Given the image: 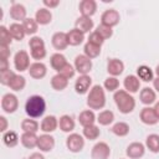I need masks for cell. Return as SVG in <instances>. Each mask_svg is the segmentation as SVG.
<instances>
[{
  "label": "cell",
  "instance_id": "37",
  "mask_svg": "<svg viewBox=\"0 0 159 159\" xmlns=\"http://www.w3.org/2000/svg\"><path fill=\"white\" fill-rule=\"evenodd\" d=\"M21 24H22V26H24V30H25L26 35H29V36H34V35L39 31V24H37V21H36L35 19H32V17L25 19Z\"/></svg>",
  "mask_w": 159,
  "mask_h": 159
},
{
  "label": "cell",
  "instance_id": "56",
  "mask_svg": "<svg viewBox=\"0 0 159 159\" xmlns=\"http://www.w3.org/2000/svg\"><path fill=\"white\" fill-rule=\"evenodd\" d=\"M154 73L157 75V77H159V63L157 65V67H155V70H154Z\"/></svg>",
  "mask_w": 159,
  "mask_h": 159
},
{
  "label": "cell",
  "instance_id": "32",
  "mask_svg": "<svg viewBox=\"0 0 159 159\" xmlns=\"http://www.w3.org/2000/svg\"><path fill=\"white\" fill-rule=\"evenodd\" d=\"M25 86H26V78L24 76H21V75L15 73V76L11 78V81H10L7 87L14 92H20V91H22L25 88Z\"/></svg>",
  "mask_w": 159,
  "mask_h": 159
},
{
  "label": "cell",
  "instance_id": "20",
  "mask_svg": "<svg viewBox=\"0 0 159 159\" xmlns=\"http://www.w3.org/2000/svg\"><path fill=\"white\" fill-rule=\"evenodd\" d=\"M57 128H58V118H56L55 116H46V117H43V119L40 123V129L43 133L51 134Z\"/></svg>",
  "mask_w": 159,
  "mask_h": 159
},
{
  "label": "cell",
  "instance_id": "33",
  "mask_svg": "<svg viewBox=\"0 0 159 159\" xmlns=\"http://www.w3.org/2000/svg\"><path fill=\"white\" fill-rule=\"evenodd\" d=\"M50 83H51V87H52L55 91H63V89L68 86V80H67L66 77H63L62 75L56 73L55 76H52Z\"/></svg>",
  "mask_w": 159,
  "mask_h": 159
},
{
  "label": "cell",
  "instance_id": "16",
  "mask_svg": "<svg viewBox=\"0 0 159 159\" xmlns=\"http://www.w3.org/2000/svg\"><path fill=\"white\" fill-rule=\"evenodd\" d=\"M78 10L81 12V16L92 17L97 12V1L96 0H82L80 1Z\"/></svg>",
  "mask_w": 159,
  "mask_h": 159
},
{
  "label": "cell",
  "instance_id": "49",
  "mask_svg": "<svg viewBox=\"0 0 159 159\" xmlns=\"http://www.w3.org/2000/svg\"><path fill=\"white\" fill-rule=\"evenodd\" d=\"M0 57H1V60H9V57H10V46L0 45Z\"/></svg>",
  "mask_w": 159,
  "mask_h": 159
},
{
  "label": "cell",
  "instance_id": "10",
  "mask_svg": "<svg viewBox=\"0 0 159 159\" xmlns=\"http://www.w3.org/2000/svg\"><path fill=\"white\" fill-rule=\"evenodd\" d=\"M92 88V78L89 75H81L75 82V91L77 94H86Z\"/></svg>",
  "mask_w": 159,
  "mask_h": 159
},
{
  "label": "cell",
  "instance_id": "50",
  "mask_svg": "<svg viewBox=\"0 0 159 159\" xmlns=\"http://www.w3.org/2000/svg\"><path fill=\"white\" fill-rule=\"evenodd\" d=\"M42 4L45 5L46 9L51 10V9H55V7H57L60 5V0H43Z\"/></svg>",
  "mask_w": 159,
  "mask_h": 159
},
{
  "label": "cell",
  "instance_id": "15",
  "mask_svg": "<svg viewBox=\"0 0 159 159\" xmlns=\"http://www.w3.org/2000/svg\"><path fill=\"white\" fill-rule=\"evenodd\" d=\"M123 87L130 94L137 93L140 89V80L137 77V75H128L123 80Z\"/></svg>",
  "mask_w": 159,
  "mask_h": 159
},
{
  "label": "cell",
  "instance_id": "35",
  "mask_svg": "<svg viewBox=\"0 0 159 159\" xmlns=\"http://www.w3.org/2000/svg\"><path fill=\"white\" fill-rule=\"evenodd\" d=\"M145 148L154 154L159 153V134L155 133L149 134L145 139Z\"/></svg>",
  "mask_w": 159,
  "mask_h": 159
},
{
  "label": "cell",
  "instance_id": "36",
  "mask_svg": "<svg viewBox=\"0 0 159 159\" xmlns=\"http://www.w3.org/2000/svg\"><path fill=\"white\" fill-rule=\"evenodd\" d=\"M111 130H112V133H113L114 135H117V137H125V135L129 134L130 127H129V124L125 123V122H117V123H114V124L112 125Z\"/></svg>",
  "mask_w": 159,
  "mask_h": 159
},
{
  "label": "cell",
  "instance_id": "7",
  "mask_svg": "<svg viewBox=\"0 0 159 159\" xmlns=\"http://www.w3.org/2000/svg\"><path fill=\"white\" fill-rule=\"evenodd\" d=\"M73 66H75L76 72H78L80 76H81V75H88L91 72V70H92L93 63H92L91 58H88L86 55L82 53V55H77L75 57Z\"/></svg>",
  "mask_w": 159,
  "mask_h": 159
},
{
  "label": "cell",
  "instance_id": "45",
  "mask_svg": "<svg viewBox=\"0 0 159 159\" xmlns=\"http://www.w3.org/2000/svg\"><path fill=\"white\" fill-rule=\"evenodd\" d=\"M15 76V72L12 70H7V71H2L0 72V83L2 86H9L11 78Z\"/></svg>",
  "mask_w": 159,
  "mask_h": 159
},
{
  "label": "cell",
  "instance_id": "1",
  "mask_svg": "<svg viewBox=\"0 0 159 159\" xmlns=\"http://www.w3.org/2000/svg\"><path fill=\"white\" fill-rule=\"evenodd\" d=\"M46 111V101L40 94L30 96L25 103V113L29 118H40Z\"/></svg>",
  "mask_w": 159,
  "mask_h": 159
},
{
  "label": "cell",
  "instance_id": "51",
  "mask_svg": "<svg viewBox=\"0 0 159 159\" xmlns=\"http://www.w3.org/2000/svg\"><path fill=\"white\" fill-rule=\"evenodd\" d=\"M0 123H1V125H0V132L5 133V132L7 130V119L5 118V116H0Z\"/></svg>",
  "mask_w": 159,
  "mask_h": 159
},
{
  "label": "cell",
  "instance_id": "21",
  "mask_svg": "<svg viewBox=\"0 0 159 159\" xmlns=\"http://www.w3.org/2000/svg\"><path fill=\"white\" fill-rule=\"evenodd\" d=\"M124 71V63L119 58H111L107 63V72L109 76L118 77Z\"/></svg>",
  "mask_w": 159,
  "mask_h": 159
},
{
  "label": "cell",
  "instance_id": "24",
  "mask_svg": "<svg viewBox=\"0 0 159 159\" xmlns=\"http://www.w3.org/2000/svg\"><path fill=\"white\" fill-rule=\"evenodd\" d=\"M76 127V123H75V119L70 116V114H63L58 118V128L65 132V133H72V130L75 129Z\"/></svg>",
  "mask_w": 159,
  "mask_h": 159
},
{
  "label": "cell",
  "instance_id": "29",
  "mask_svg": "<svg viewBox=\"0 0 159 159\" xmlns=\"http://www.w3.org/2000/svg\"><path fill=\"white\" fill-rule=\"evenodd\" d=\"M137 77L143 82H153V80L155 78L154 71L147 65H142L137 68Z\"/></svg>",
  "mask_w": 159,
  "mask_h": 159
},
{
  "label": "cell",
  "instance_id": "8",
  "mask_svg": "<svg viewBox=\"0 0 159 159\" xmlns=\"http://www.w3.org/2000/svg\"><path fill=\"white\" fill-rule=\"evenodd\" d=\"M120 21V15L116 9H107L102 12L101 15V24L109 26V27H114L119 24Z\"/></svg>",
  "mask_w": 159,
  "mask_h": 159
},
{
  "label": "cell",
  "instance_id": "6",
  "mask_svg": "<svg viewBox=\"0 0 159 159\" xmlns=\"http://www.w3.org/2000/svg\"><path fill=\"white\" fill-rule=\"evenodd\" d=\"M31 63H30V55L25 50H20L14 56V67L19 72L29 71Z\"/></svg>",
  "mask_w": 159,
  "mask_h": 159
},
{
  "label": "cell",
  "instance_id": "39",
  "mask_svg": "<svg viewBox=\"0 0 159 159\" xmlns=\"http://www.w3.org/2000/svg\"><path fill=\"white\" fill-rule=\"evenodd\" d=\"M97 122L101 124V125H109L114 122V113L109 109H104V111H101L97 116Z\"/></svg>",
  "mask_w": 159,
  "mask_h": 159
},
{
  "label": "cell",
  "instance_id": "53",
  "mask_svg": "<svg viewBox=\"0 0 159 159\" xmlns=\"http://www.w3.org/2000/svg\"><path fill=\"white\" fill-rule=\"evenodd\" d=\"M27 159H45V157H43V154L41 152H35V153L30 154V157Z\"/></svg>",
  "mask_w": 159,
  "mask_h": 159
},
{
  "label": "cell",
  "instance_id": "27",
  "mask_svg": "<svg viewBox=\"0 0 159 159\" xmlns=\"http://www.w3.org/2000/svg\"><path fill=\"white\" fill-rule=\"evenodd\" d=\"M35 20L37 21L39 25H48L52 21V12L46 7H40L35 12Z\"/></svg>",
  "mask_w": 159,
  "mask_h": 159
},
{
  "label": "cell",
  "instance_id": "31",
  "mask_svg": "<svg viewBox=\"0 0 159 159\" xmlns=\"http://www.w3.org/2000/svg\"><path fill=\"white\" fill-rule=\"evenodd\" d=\"M19 142H20V138L15 130H6L5 133H2V143L7 148L16 147L19 144Z\"/></svg>",
  "mask_w": 159,
  "mask_h": 159
},
{
  "label": "cell",
  "instance_id": "55",
  "mask_svg": "<svg viewBox=\"0 0 159 159\" xmlns=\"http://www.w3.org/2000/svg\"><path fill=\"white\" fill-rule=\"evenodd\" d=\"M154 111H155V113H157V116H158V118H159V101H157L155 103H154Z\"/></svg>",
  "mask_w": 159,
  "mask_h": 159
},
{
  "label": "cell",
  "instance_id": "47",
  "mask_svg": "<svg viewBox=\"0 0 159 159\" xmlns=\"http://www.w3.org/2000/svg\"><path fill=\"white\" fill-rule=\"evenodd\" d=\"M29 46H30V50L45 47V41H43V39L40 37V36H32V37H30V40H29Z\"/></svg>",
  "mask_w": 159,
  "mask_h": 159
},
{
  "label": "cell",
  "instance_id": "3",
  "mask_svg": "<svg viewBox=\"0 0 159 159\" xmlns=\"http://www.w3.org/2000/svg\"><path fill=\"white\" fill-rule=\"evenodd\" d=\"M106 89L103 86L94 84L87 93V106L92 111H99L106 106Z\"/></svg>",
  "mask_w": 159,
  "mask_h": 159
},
{
  "label": "cell",
  "instance_id": "44",
  "mask_svg": "<svg viewBox=\"0 0 159 159\" xmlns=\"http://www.w3.org/2000/svg\"><path fill=\"white\" fill-rule=\"evenodd\" d=\"M47 55L46 47H40V48H32L30 50V56L36 60V62H41V60H43Z\"/></svg>",
  "mask_w": 159,
  "mask_h": 159
},
{
  "label": "cell",
  "instance_id": "9",
  "mask_svg": "<svg viewBox=\"0 0 159 159\" xmlns=\"http://www.w3.org/2000/svg\"><path fill=\"white\" fill-rule=\"evenodd\" d=\"M111 157V148L106 142H97L91 149L92 159H108Z\"/></svg>",
  "mask_w": 159,
  "mask_h": 159
},
{
  "label": "cell",
  "instance_id": "41",
  "mask_svg": "<svg viewBox=\"0 0 159 159\" xmlns=\"http://www.w3.org/2000/svg\"><path fill=\"white\" fill-rule=\"evenodd\" d=\"M103 88L108 92H116L118 91L119 88V80L117 77H113V76H109L104 80L103 82Z\"/></svg>",
  "mask_w": 159,
  "mask_h": 159
},
{
  "label": "cell",
  "instance_id": "14",
  "mask_svg": "<svg viewBox=\"0 0 159 159\" xmlns=\"http://www.w3.org/2000/svg\"><path fill=\"white\" fill-rule=\"evenodd\" d=\"M37 148L40 149L41 153H48L55 148V138L48 134V133H43L41 135H39V140H37Z\"/></svg>",
  "mask_w": 159,
  "mask_h": 159
},
{
  "label": "cell",
  "instance_id": "43",
  "mask_svg": "<svg viewBox=\"0 0 159 159\" xmlns=\"http://www.w3.org/2000/svg\"><path fill=\"white\" fill-rule=\"evenodd\" d=\"M96 31L104 39V41L108 40V39H111V37L113 36V29L109 27V26H106V25H103V24L98 25L97 29H96Z\"/></svg>",
  "mask_w": 159,
  "mask_h": 159
},
{
  "label": "cell",
  "instance_id": "18",
  "mask_svg": "<svg viewBox=\"0 0 159 159\" xmlns=\"http://www.w3.org/2000/svg\"><path fill=\"white\" fill-rule=\"evenodd\" d=\"M139 99L145 107H149L157 102V92L150 87H144L139 92Z\"/></svg>",
  "mask_w": 159,
  "mask_h": 159
},
{
  "label": "cell",
  "instance_id": "48",
  "mask_svg": "<svg viewBox=\"0 0 159 159\" xmlns=\"http://www.w3.org/2000/svg\"><path fill=\"white\" fill-rule=\"evenodd\" d=\"M60 75H62L63 77H66L67 80H70V78H72L73 76H75V73H76V70H75V66L73 65H71L70 62L58 72Z\"/></svg>",
  "mask_w": 159,
  "mask_h": 159
},
{
  "label": "cell",
  "instance_id": "17",
  "mask_svg": "<svg viewBox=\"0 0 159 159\" xmlns=\"http://www.w3.org/2000/svg\"><path fill=\"white\" fill-rule=\"evenodd\" d=\"M26 14H27L26 7L20 2H12V5L10 6V16L12 20H15V22L19 21L22 22L25 19H27Z\"/></svg>",
  "mask_w": 159,
  "mask_h": 159
},
{
  "label": "cell",
  "instance_id": "22",
  "mask_svg": "<svg viewBox=\"0 0 159 159\" xmlns=\"http://www.w3.org/2000/svg\"><path fill=\"white\" fill-rule=\"evenodd\" d=\"M94 24L92 17H87V16H80L76 21H75V27L78 29L81 32H83L84 35L88 34L92 29H93Z\"/></svg>",
  "mask_w": 159,
  "mask_h": 159
},
{
  "label": "cell",
  "instance_id": "52",
  "mask_svg": "<svg viewBox=\"0 0 159 159\" xmlns=\"http://www.w3.org/2000/svg\"><path fill=\"white\" fill-rule=\"evenodd\" d=\"M7 70H10L9 60H0V72H2V71H7Z\"/></svg>",
  "mask_w": 159,
  "mask_h": 159
},
{
  "label": "cell",
  "instance_id": "40",
  "mask_svg": "<svg viewBox=\"0 0 159 159\" xmlns=\"http://www.w3.org/2000/svg\"><path fill=\"white\" fill-rule=\"evenodd\" d=\"M40 128V124L37 120L34 118H25L21 122V129L22 132H29V133H37Z\"/></svg>",
  "mask_w": 159,
  "mask_h": 159
},
{
  "label": "cell",
  "instance_id": "25",
  "mask_svg": "<svg viewBox=\"0 0 159 159\" xmlns=\"http://www.w3.org/2000/svg\"><path fill=\"white\" fill-rule=\"evenodd\" d=\"M37 140H39V137L36 135V133L22 132V134L20 137V142H21L22 147H25L26 149L37 148Z\"/></svg>",
  "mask_w": 159,
  "mask_h": 159
},
{
  "label": "cell",
  "instance_id": "23",
  "mask_svg": "<svg viewBox=\"0 0 159 159\" xmlns=\"http://www.w3.org/2000/svg\"><path fill=\"white\" fill-rule=\"evenodd\" d=\"M67 63H68V62H67L65 55H62L61 52H55V53H52L51 57H50V65H51V67H52L57 73H58Z\"/></svg>",
  "mask_w": 159,
  "mask_h": 159
},
{
  "label": "cell",
  "instance_id": "28",
  "mask_svg": "<svg viewBox=\"0 0 159 159\" xmlns=\"http://www.w3.org/2000/svg\"><path fill=\"white\" fill-rule=\"evenodd\" d=\"M67 40L70 46H78L84 41V34L81 32L78 29L73 27L67 32Z\"/></svg>",
  "mask_w": 159,
  "mask_h": 159
},
{
  "label": "cell",
  "instance_id": "42",
  "mask_svg": "<svg viewBox=\"0 0 159 159\" xmlns=\"http://www.w3.org/2000/svg\"><path fill=\"white\" fill-rule=\"evenodd\" d=\"M0 41H1L0 45H6V46H10V43L12 41L11 34L9 31V27H6L4 25L0 26Z\"/></svg>",
  "mask_w": 159,
  "mask_h": 159
},
{
  "label": "cell",
  "instance_id": "46",
  "mask_svg": "<svg viewBox=\"0 0 159 159\" xmlns=\"http://www.w3.org/2000/svg\"><path fill=\"white\" fill-rule=\"evenodd\" d=\"M88 42H91V43H94V45H97V46H101L102 47V45L104 43V39L94 30V31H92L91 34H89V36H88V40H87Z\"/></svg>",
  "mask_w": 159,
  "mask_h": 159
},
{
  "label": "cell",
  "instance_id": "4",
  "mask_svg": "<svg viewBox=\"0 0 159 159\" xmlns=\"http://www.w3.org/2000/svg\"><path fill=\"white\" fill-rule=\"evenodd\" d=\"M66 147L71 153H80L84 148V137L78 133H70L66 138Z\"/></svg>",
  "mask_w": 159,
  "mask_h": 159
},
{
  "label": "cell",
  "instance_id": "34",
  "mask_svg": "<svg viewBox=\"0 0 159 159\" xmlns=\"http://www.w3.org/2000/svg\"><path fill=\"white\" fill-rule=\"evenodd\" d=\"M82 135L84 137V139L96 140V139L101 135V129H99V127L96 125V124L87 125V127H83V129H82Z\"/></svg>",
  "mask_w": 159,
  "mask_h": 159
},
{
  "label": "cell",
  "instance_id": "54",
  "mask_svg": "<svg viewBox=\"0 0 159 159\" xmlns=\"http://www.w3.org/2000/svg\"><path fill=\"white\" fill-rule=\"evenodd\" d=\"M153 89L155 92H159V77H155L153 80Z\"/></svg>",
  "mask_w": 159,
  "mask_h": 159
},
{
  "label": "cell",
  "instance_id": "26",
  "mask_svg": "<svg viewBox=\"0 0 159 159\" xmlns=\"http://www.w3.org/2000/svg\"><path fill=\"white\" fill-rule=\"evenodd\" d=\"M96 120H97V116L94 114V111H92V109H84L78 116V122L82 127L92 125L96 123Z\"/></svg>",
  "mask_w": 159,
  "mask_h": 159
},
{
  "label": "cell",
  "instance_id": "38",
  "mask_svg": "<svg viewBox=\"0 0 159 159\" xmlns=\"http://www.w3.org/2000/svg\"><path fill=\"white\" fill-rule=\"evenodd\" d=\"M83 55H86L88 58L93 60L101 55V46H97V45L87 41L83 46Z\"/></svg>",
  "mask_w": 159,
  "mask_h": 159
},
{
  "label": "cell",
  "instance_id": "13",
  "mask_svg": "<svg viewBox=\"0 0 159 159\" xmlns=\"http://www.w3.org/2000/svg\"><path fill=\"white\" fill-rule=\"evenodd\" d=\"M139 118L142 120V123L147 124V125H155L158 122H159V118L154 111L153 107H144L140 113H139Z\"/></svg>",
  "mask_w": 159,
  "mask_h": 159
},
{
  "label": "cell",
  "instance_id": "5",
  "mask_svg": "<svg viewBox=\"0 0 159 159\" xmlns=\"http://www.w3.org/2000/svg\"><path fill=\"white\" fill-rule=\"evenodd\" d=\"M19 108V98L16 94L14 93H5L2 97H1V109L7 113V114H11V113H15Z\"/></svg>",
  "mask_w": 159,
  "mask_h": 159
},
{
  "label": "cell",
  "instance_id": "19",
  "mask_svg": "<svg viewBox=\"0 0 159 159\" xmlns=\"http://www.w3.org/2000/svg\"><path fill=\"white\" fill-rule=\"evenodd\" d=\"M29 75L34 80H42L47 75V67L43 62H32L29 68Z\"/></svg>",
  "mask_w": 159,
  "mask_h": 159
},
{
  "label": "cell",
  "instance_id": "2",
  "mask_svg": "<svg viewBox=\"0 0 159 159\" xmlns=\"http://www.w3.org/2000/svg\"><path fill=\"white\" fill-rule=\"evenodd\" d=\"M114 103L118 108V111L122 114H129L134 111L135 108V99L134 97L128 93L125 89H118L113 94Z\"/></svg>",
  "mask_w": 159,
  "mask_h": 159
},
{
  "label": "cell",
  "instance_id": "30",
  "mask_svg": "<svg viewBox=\"0 0 159 159\" xmlns=\"http://www.w3.org/2000/svg\"><path fill=\"white\" fill-rule=\"evenodd\" d=\"M9 31L11 34V37L12 40H16V41H21L24 40V37L26 36V32L24 30V26L20 22H12L10 26H9Z\"/></svg>",
  "mask_w": 159,
  "mask_h": 159
},
{
  "label": "cell",
  "instance_id": "12",
  "mask_svg": "<svg viewBox=\"0 0 159 159\" xmlns=\"http://www.w3.org/2000/svg\"><path fill=\"white\" fill-rule=\"evenodd\" d=\"M51 43L53 46L55 50H57L58 52L66 50L70 45H68V40H67V32L63 31H57L52 35L51 37Z\"/></svg>",
  "mask_w": 159,
  "mask_h": 159
},
{
  "label": "cell",
  "instance_id": "11",
  "mask_svg": "<svg viewBox=\"0 0 159 159\" xmlns=\"http://www.w3.org/2000/svg\"><path fill=\"white\" fill-rule=\"evenodd\" d=\"M145 144L140 143V142H132L125 150V154L129 159H140L142 157H144L145 154Z\"/></svg>",
  "mask_w": 159,
  "mask_h": 159
}]
</instances>
